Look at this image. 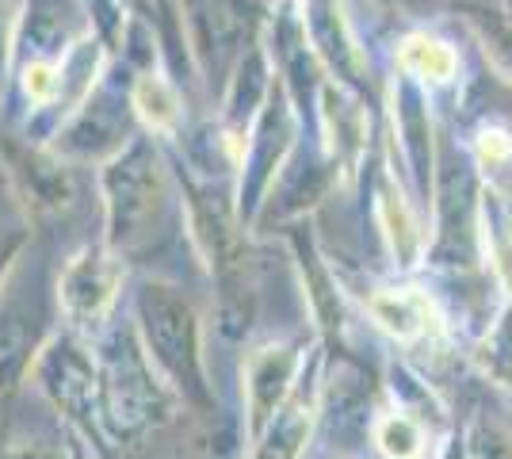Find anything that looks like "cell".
Here are the masks:
<instances>
[{
  "mask_svg": "<svg viewBox=\"0 0 512 459\" xmlns=\"http://www.w3.org/2000/svg\"><path fill=\"white\" fill-rule=\"evenodd\" d=\"M107 211H111V241L130 238L153 215L161 199V173L157 157L146 142H134L104 176Z\"/></svg>",
  "mask_w": 512,
  "mask_h": 459,
  "instance_id": "1",
  "label": "cell"
},
{
  "mask_svg": "<svg viewBox=\"0 0 512 459\" xmlns=\"http://www.w3.org/2000/svg\"><path fill=\"white\" fill-rule=\"evenodd\" d=\"M188 20H192L195 50L211 81L234 66V58L245 46L249 27V0H188Z\"/></svg>",
  "mask_w": 512,
  "mask_h": 459,
  "instance_id": "2",
  "label": "cell"
},
{
  "mask_svg": "<svg viewBox=\"0 0 512 459\" xmlns=\"http://www.w3.org/2000/svg\"><path fill=\"white\" fill-rule=\"evenodd\" d=\"M123 134H127V104H119L115 96L104 92L88 104L85 115L73 123V131L65 134V150L96 157V153L123 146Z\"/></svg>",
  "mask_w": 512,
  "mask_h": 459,
  "instance_id": "3",
  "label": "cell"
},
{
  "mask_svg": "<svg viewBox=\"0 0 512 459\" xmlns=\"http://www.w3.org/2000/svg\"><path fill=\"white\" fill-rule=\"evenodd\" d=\"M62 299L73 318H81V322L96 318L111 299V276L104 272V264L96 257H81L77 264H69L62 280Z\"/></svg>",
  "mask_w": 512,
  "mask_h": 459,
  "instance_id": "4",
  "label": "cell"
},
{
  "mask_svg": "<svg viewBox=\"0 0 512 459\" xmlns=\"http://www.w3.org/2000/svg\"><path fill=\"white\" fill-rule=\"evenodd\" d=\"M287 131H291V127H287V111H283V104H268V111H264V119H260V127H256V142H253V176H249V196H256V192L264 188V176H268V169L276 165L279 150L287 146V138H283Z\"/></svg>",
  "mask_w": 512,
  "mask_h": 459,
  "instance_id": "5",
  "label": "cell"
},
{
  "mask_svg": "<svg viewBox=\"0 0 512 459\" xmlns=\"http://www.w3.org/2000/svg\"><path fill=\"white\" fill-rule=\"evenodd\" d=\"M398 62L406 73L413 77H428V81H448L451 73H455V54H451V46H444L440 39H428V35H413L402 43L398 50Z\"/></svg>",
  "mask_w": 512,
  "mask_h": 459,
  "instance_id": "6",
  "label": "cell"
},
{
  "mask_svg": "<svg viewBox=\"0 0 512 459\" xmlns=\"http://www.w3.org/2000/svg\"><path fill=\"white\" fill-rule=\"evenodd\" d=\"M371 310H375V318H379L390 333H398V337H417V333H425L428 303L421 295H409V291L375 295V299H371Z\"/></svg>",
  "mask_w": 512,
  "mask_h": 459,
  "instance_id": "7",
  "label": "cell"
},
{
  "mask_svg": "<svg viewBox=\"0 0 512 459\" xmlns=\"http://www.w3.org/2000/svg\"><path fill=\"white\" fill-rule=\"evenodd\" d=\"M134 104H138V111L150 119L153 127H172V123H176V96H172L157 77H146V81L138 85Z\"/></svg>",
  "mask_w": 512,
  "mask_h": 459,
  "instance_id": "8",
  "label": "cell"
},
{
  "mask_svg": "<svg viewBox=\"0 0 512 459\" xmlns=\"http://www.w3.org/2000/svg\"><path fill=\"white\" fill-rule=\"evenodd\" d=\"M379 440H383L386 456H394V459H417V456H421V433L409 425L406 417L386 421L383 433H379Z\"/></svg>",
  "mask_w": 512,
  "mask_h": 459,
  "instance_id": "9",
  "label": "cell"
},
{
  "mask_svg": "<svg viewBox=\"0 0 512 459\" xmlns=\"http://www.w3.org/2000/svg\"><path fill=\"white\" fill-rule=\"evenodd\" d=\"M482 31H486V43L493 46V54H497V58H501V62L512 69V27L490 20L486 27H482Z\"/></svg>",
  "mask_w": 512,
  "mask_h": 459,
  "instance_id": "10",
  "label": "cell"
},
{
  "mask_svg": "<svg viewBox=\"0 0 512 459\" xmlns=\"http://www.w3.org/2000/svg\"><path fill=\"white\" fill-rule=\"evenodd\" d=\"M4 46H8V12L0 4V73H4Z\"/></svg>",
  "mask_w": 512,
  "mask_h": 459,
  "instance_id": "11",
  "label": "cell"
}]
</instances>
